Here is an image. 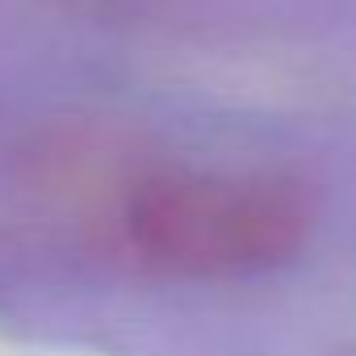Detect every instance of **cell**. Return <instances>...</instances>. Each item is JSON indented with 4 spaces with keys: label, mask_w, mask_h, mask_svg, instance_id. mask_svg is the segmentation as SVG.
I'll use <instances>...</instances> for the list:
<instances>
[{
    "label": "cell",
    "mask_w": 356,
    "mask_h": 356,
    "mask_svg": "<svg viewBox=\"0 0 356 356\" xmlns=\"http://www.w3.org/2000/svg\"><path fill=\"white\" fill-rule=\"evenodd\" d=\"M122 231L147 264L168 273H248L298 248L306 206L273 172L163 168L126 197Z\"/></svg>",
    "instance_id": "cell-1"
}]
</instances>
